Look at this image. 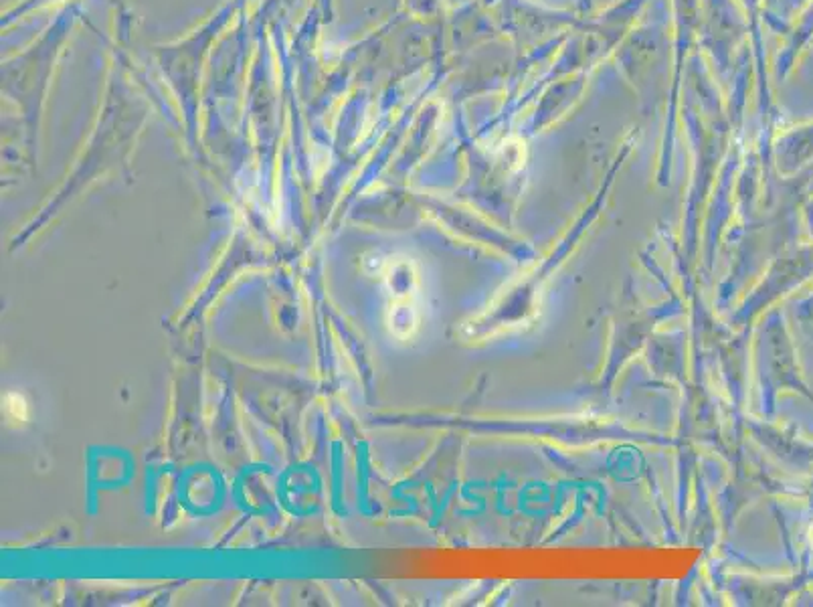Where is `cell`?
<instances>
[{"label":"cell","instance_id":"cell-1","mask_svg":"<svg viewBox=\"0 0 813 607\" xmlns=\"http://www.w3.org/2000/svg\"><path fill=\"white\" fill-rule=\"evenodd\" d=\"M411 262L391 264L387 272V290L391 296L389 302V328L399 338H409L411 332L419 326V314L413 302V290H417V278L411 272Z\"/></svg>","mask_w":813,"mask_h":607},{"label":"cell","instance_id":"cell-2","mask_svg":"<svg viewBox=\"0 0 813 607\" xmlns=\"http://www.w3.org/2000/svg\"><path fill=\"white\" fill-rule=\"evenodd\" d=\"M5 417L13 425H25L29 421V403L21 393H7L5 397Z\"/></svg>","mask_w":813,"mask_h":607}]
</instances>
